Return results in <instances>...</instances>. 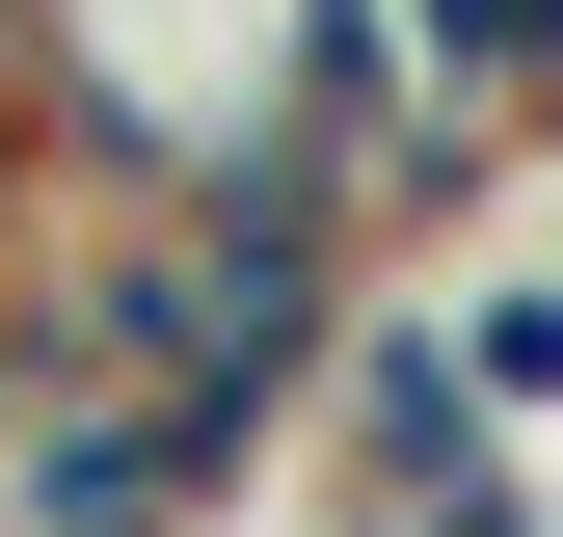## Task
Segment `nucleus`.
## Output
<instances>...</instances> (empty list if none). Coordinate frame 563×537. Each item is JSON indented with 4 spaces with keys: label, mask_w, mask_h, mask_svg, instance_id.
<instances>
[{
    "label": "nucleus",
    "mask_w": 563,
    "mask_h": 537,
    "mask_svg": "<svg viewBox=\"0 0 563 537\" xmlns=\"http://www.w3.org/2000/svg\"><path fill=\"white\" fill-rule=\"evenodd\" d=\"M322 0H0V162L27 188H322Z\"/></svg>",
    "instance_id": "f257e3e1"
}]
</instances>
